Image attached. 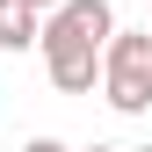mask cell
Returning <instances> with one entry per match:
<instances>
[{"label":"cell","mask_w":152,"mask_h":152,"mask_svg":"<svg viewBox=\"0 0 152 152\" xmlns=\"http://www.w3.org/2000/svg\"><path fill=\"white\" fill-rule=\"evenodd\" d=\"M102 94H109L116 116L152 109V29H116L102 44Z\"/></svg>","instance_id":"6da1fadb"},{"label":"cell","mask_w":152,"mask_h":152,"mask_svg":"<svg viewBox=\"0 0 152 152\" xmlns=\"http://www.w3.org/2000/svg\"><path fill=\"white\" fill-rule=\"evenodd\" d=\"M36 44H44V65H51V87H58V94H87V87H94V72H102V44H87V36H58V29H44Z\"/></svg>","instance_id":"7a4b0ae2"},{"label":"cell","mask_w":152,"mask_h":152,"mask_svg":"<svg viewBox=\"0 0 152 152\" xmlns=\"http://www.w3.org/2000/svg\"><path fill=\"white\" fill-rule=\"evenodd\" d=\"M36 36H44V29H36V7H29V0H0V51H29Z\"/></svg>","instance_id":"3957f363"},{"label":"cell","mask_w":152,"mask_h":152,"mask_svg":"<svg viewBox=\"0 0 152 152\" xmlns=\"http://www.w3.org/2000/svg\"><path fill=\"white\" fill-rule=\"evenodd\" d=\"M22 152H65V145H58V138H29Z\"/></svg>","instance_id":"277c9868"},{"label":"cell","mask_w":152,"mask_h":152,"mask_svg":"<svg viewBox=\"0 0 152 152\" xmlns=\"http://www.w3.org/2000/svg\"><path fill=\"white\" fill-rule=\"evenodd\" d=\"M29 7H36V15H51V7H58V0H29Z\"/></svg>","instance_id":"5b68a950"},{"label":"cell","mask_w":152,"mask_h":152,"mask_svg":"<svg viewBox=\"0 0 152 152\" xmlns=\"http://www.w3.org/2000/svg\"><path fill=\"white\" fill-rule=\"evenodd\" d=\"M87 152H116V145H87Z\"/></svg>","instance_id":"8992f818"}]
</instances>
